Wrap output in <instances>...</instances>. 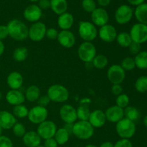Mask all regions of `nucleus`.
Masks as SVG:
<instances>
[{
    "label": "nucleus",
    "instance_id": "nucleus-33",
    "mask_svg": "<svg viewBox=\"0 0 147 147\" xmlns=\"http://www.w3.org/2000/svg\"><path fill=\"white\" fill-rule=\"evenodd\" d=\"M77 117L79 121H88L90 114V111L87 104H81L76 109Z\"/></svg>",
    "mask_w": 147,
    "mask_h": 147
},
{
    "label": "nucleus",
    "instance_id": "nucleus-55",
    "mask_svg": "<svg viewBox=\"0 0 147 147\" xmlns=\"http://www.w3.org/2000/svg\"><path fill=\"white\" fill-rule=\"evenodd\" d=\"M86 147H97L95 144H89L86 145Z\"/></svg>",
    "mask_w": 147,
    "mask_h": 147
},
{
    "label": "nucleus",
    "instance_id": "nucleus-21",
    "mask_svg": "<svg viewBox=\"0 0 147 147\" xmlns=\"http://www.w3.org/2000/svg\"><path fill=\"white\" fill-rule=\"evenodd\" d=\"M23 76L17 71L11 72L7 78V83L11 90H20L23 86Z\"/></svg>",
    "mask_w": 147,
    "mask_h": 147
},
{
    "label": "nucleus",
    "instance_id": "nucleus-15",
    "mask_svg": "<svg viewBox=\"0 0 147 147\" xmlns=\"http://www.w3.org/2000/svg\"><path fill=\"white\" fill-rule=\"evenodd\" d=\"M92 23L96 27H102L109 23V14L108 11L103 7L96 8L91 13Z\"/></svg>",
    "mask_w": 147,
    "mask_h": 147
},
{
    "label": "nucleus",
    "instance_id": "nucleus-57",
    "mask_svg": "<svg viewBox=\"0 0 147 147\" xmlns=\"http://www.w3.org/2000/svg\"><path fill=\"white\" fill-rule=\"evenodd\" d=\"M30 1H32V2H37V1H40V0H30Z\"/></svg>",
    "mask_w": 147,
    "mask_h": 147
},
{
    "label": "nucleus",
    "instance_id": "nucleus-7",
    "mask_svg": "<svg viewBox=\"0 0 147 147\" xmlns=\"http://www.w3.org/2000/svg\"><path fill=\"white\" fill-rule=\"evenodd\" d=\"M57 130V125L54 121L46 120L38 125L36 131L42 139L46 140V139L54 138Z\"/></svg>",
    "mask_w": 147,
    "mask_h": 147
},
{
    "label": "nucleus",
    "instance_id": "nucleus-41",
    "mask_svg": "<svg viewBox=\"0 0 147 147\" xmlns=\"http://www.w3.org/2000/svg\"><path fill=\"white\" fill-rule=\"evenodd\" d=\"M58 34H59V32L57 31L56 29L53 28V27H51V28L47 29L45 37L50 40H57Z\"/></svg>",
    "mask_w": 147,
    "mask_h": 147
},
{
    "label": "nucleus",
    "instance_id": "nucleus-45",
    "mask_svg": "<svg viewBox=\"0 0 147 147\" xmlns=\"http://www.w3.org/2000/svg\"><path fill=\"white\" fill-rule=\"evenodd\" d=\"M114 147H133V144L130 139H121L115 143Z\"/></svg>",
    "mask_w": 147,
    "mask_h": 147
},
{
    "label": "nucleus",
    "instance_id": "nucleus-36",
    "mask_svg": "<svg viewBox=\"0 0 147 147\" xmlns=\"http://www.w3.org/2000/svg\"><path fill=\"white\" fill-rule=\"evenodd\" d=\"M29 113V109L24 104L18 105L14 106L12 110V113L16 118L18 119H24L27 117Z\"/></svg>",
    "mask_w": 147,
    "mask_h": 147
},
{
    "label": "nucleus",
    "instance_id": "nucleus-5",
    "mask_svg": "<svg viewBox=\"0 0 147 147\" xmlns=\"http://www.w3.org/2000/svg\"><path fill=\"white\" fill-rule=\"evenodd\" d=\"M78 34L84 42H92L97 37L98 30L90 22L81 21L78 25Z\"/></svg>",
    "mask_w": 147,
    "mask_h": 147
},
{
    "label": "nucleus",
    "instance_id": "nucleus-19",
    "mask_svg": "<svg viewBox=\"0 0 147 147\" xmlns=\"http://www.w3.org/2000/svg\"><path fill=\"white\" fill-rule=\"evenodd\" d=\"M88 121L91 124V126L94 129H99V128L103 127L107 121L105 112L100 109L93 111L90 112Z\"/></svg>",
    "mask_w": 147,
    "mask_h": 147
},
{
    "label": "nucleus",
    "instance_id": "nucleus-1",
    "mask_svg": "<svg viewBox=\"0 0 147 147\" xmlns=\"http://www.w3.org/2000/svg\"><path fill=\"white\" fill-rule=\"evenodd\" d=\"M9 36L16 41H24L28 37L29 27L24 22L17 19L10 20L7 24Z\"/></svg>",
    "mask_w": 147,
    "mask_h": 147
},
{
    "label": "nucleus",
    "instance_id": "nucleus-26",
    "mask_svg": "<svg viewBox=\"0 0 147 147\" xmlns=\"http://www.w3.org/2000/svg\"><path fill=\"white\" fill-rule=\"evenodd\" d=\"M134 14L139 23L147 25V3L137 6L134 11Z\"/></svg>",
    "mask_w": 147,
    "mask_h": 147
},
{
    "label": "nucleus",
    "instance_id": "nucleus-23",
    "mask_svg": "<svg viewBox=\"0 0 147 147\" xmlns=\"http://www.w3.org/2000/svg\"><path fill=\"white\" fill-rule=\"evenodd\" d=\"M22 141L24 144L27 147H37L40 146L41 144L42 139L37 131H29L24 135Z\"/></svg>",
    "mask_w": 147,
    "mask_h": 147
},
{
    "label": "nucleus",
    "instance_id": "nucleus-28",
    "mask_svg": "<svg viewBox=\"0 0 147 147\" xmlns=\"http://www.w3.org/2000/svg\"><path fill=\"white\" fill-rule=\"evenodd\" d=\"M54 139H55L58 145H65L67 143L70 139V131L65 127L60 128L56 131Z\"/></svg>",
    "mask_w": 147,
    "mask_h": 147
},
{
    "label": "nucleus",
    "instance_id": "nucleus-37",
    "mask_svg": "<svg viewBox=\"0 0 147 147\" xmlns=\"http://www.w3.org/2000/svg\"><path fill=\"white\" fill-rule=\"evenodd\" d=\"M125 71H131L136 67L134 58L131 57H126L122 60L120 65Z\"/></svg>",
    "mask_w": 147,
    "mask_h": 147
},
{
    "label": "nucleus",
    "instance_id": "nucleus-31",
    "mask_svg": "<svg viewBox=\"0 0 147 147\" xmlns=\"http://www.w3.org/2000/svg\"><path fill=\"white\" fill-rule=\"evenodd\" d=\"M136 67L140 70L147 69V51H141L134 57Z\"/></svg>",
    "mask_w": 147,
    "mask_h": 147
},
{
    "label": "nucleus",
    "instance_id": "nucleus-11",
    "mask_svg": "<svg viewBox=\"0 0 147 147\" xmlns=\"http://www.w3.org/2000/svg\"><path fill=\"white\" fill-rule=\"evenodd\" d=\"M131 37L132 41L142 45L147 42V25L136 23L131 27L130 30Z\"/></svg>",
    "mask_w": 147,
    "mask_h": 147
},
{
    "label": "nucleus",
    "instance_id": "nucleus-25",
    "mask_svg": "<svg viewBox=\"0 0 147 147\" xmlns=\"http://www.w3.org/2000/svg\"><path fill=\"white\" fill-rule=\"evenodd\" d=\"M68 7L67 0H50V9L57 15L66 12Z\"/></svg>",
    "mask_w": 147,
    "mask_h": 147
},
{
    "label": "nucleus",
    "instance_id": "nucleus-56",
    "mask_svg": "<svg viewBox=\"0 0 147 147\" xmlns=\"http://www.w3.org/2000/svg\"><path fill=\"white\" fill-rule=\"evenodd\" d=\"M2 131H3V129L1 127V126H0V136H1V135H2Z\"/></svg>",
    "mask_w": 147,
    "mask_h": 147
},
{
    "label": "nucleus",
    "instance_id": "nucleus-46",
    "mask_svg": "<svg viewBox=\"0 0 147 147\" xmlns=\"http://www.w3.org/2000/svg\"><path fill=\"white\" fill-rule=\"evenodd\" d=\"M111 93L115 96H118L121 95L123 92V88L121 86V84H113L111 86Z\"/></svg>",
    "mask_w": 147,
    "mask_h": 147
},
{
    "label": "nucleus",
    "instance_id": "nucleus-58",
    "mask_svg": "<svg viewBox=\"0 0 147 147\" xmlns=\"http://www.w3.org/2000/svg\"><path fill=\"white\" fill-rule=\"evenodd\" d=\"M1 98H2V94H1V91H0V100H1Z\"/></svg>",
    "mask_w": 147,
    "mask_h": 147
},
{
    "label": "nucleus",
    "instance_id": "nucleus-20",
    "mask_svg": "<svg viewBox=\"0 0 147 147\" xmlns=\"http://www.w3.org/2000/svg\"><path fill=\"white\" fill-rule=\"evenodd\" d=\"M6 100L9 105L13 106L23 104L25 102V96L20 90H10L5 96Z\"/></svg>",
    "mask_w": 147,
    "mask_h": 147
},
{
    "label": "nucleus",
    "instance_id": "nucleus-2",
    "mask_svg": "<svg viewBox=\"0 0 147 147\" xmlns=\"http://www.w3.org/2000/svg\"><path fill=\"white\" fill-rule=\"evenodd\" d=\"M94 129L88 121H78L73 123L71 132L77 139L88 140L93 136Z\"/></svg>",
    "mask_w": 147,
    "mask_h": 147
},
{
    "label": "nucleus",
    "instance_id": "nucleus-30",
    "mask_svg": "<svg viewBox=\"0 0 147 147\" xmlns=\"http://www.w3.org/2000/svg\"><path fill=\"white\" fill-rule=\"evenodd\" d=\"M123 111H124V118L131 121L136 122L140 118V112L139 109L134 106H129L123 109Z\"/></svg>",
    "mask_w": 147,
    "mask_h": 147
},
{
    "label": "nucleus",
    "instance_id": "nucleus-29",
    "mask_svg": "<svg viewBox=\"0 0 147 147\" xmlns=\"http://www.w3.org/2000/svg\"><path fill=\"white\" fill-rule=\"evenodd\" d=\"M116 41L121 47H125V48H128L133 42L130 34L126 32H121L120 33H118Z\"/></svg>",
    "mask_w": 147,
    "mask_h": 147
},
{
    "label": "nucleus",
    "instance_id": "nucleus-54",
    "mask_svg": "<svg viewBox=\"0 0 147 147\" xmlns=\"http://www.w3.org/2000/svg\"><path fill=\"white\" fill-rule=\"evenodd\" d=\"M143 123H144V126L147 128V115H146V116H145L144 118Z\"/></svg>",
    "mask_w": 147,
    "mask_h": 147
},
{
    "label": "nucleus",
    "instance_id": "nucleus-4",
    "mask_svg": "<svg viewBox=\"0 0 147 147\" xmlns=\"http://www.w3.org/2000/svg\"><path fill=\"white\" fill-rule=\"evenodd\" d=\"M116 131L121 139H130L136 134V123L126 118H123L116 123Z\"/></svg>",
    "mask_w": 147,
    "mask_h": 147
},
{
    "label": "nucleus",
    "instance_id": "nucleus-44",
    "mask_svg": "<svg viewBox=\"0 0 147 147\" xmlns=\"http://www.w3.org/2000/svg\"><path fill=\"white\" fill-rule=\"evenodd\" d=\"M51 102L50 99L49 98V97L47 96V95H44V96H40V98H38V100H37V103L38 106H42V107H45L47 106H48L50 104V103Z\"/></svg>",
    "mask_w": 147,
    "mask_h": 147
},
{
    "label": "nucleus",
    "instance_id": "nucleus-6",
    "mask_svg": "<svg viewBox=\"0 0 147 147\" xmlns=\"http://www.w3.org/2000/svg\"><path fill=\"white\" fill-rule=\"evenodd\" d=\"M96 47L92 42H83L79 45L78 49V55L81 61L85 63H92L96 57Z\"/></svg>",
    "mask_w": 147,
    "mask_h": 147
},
{
    "label": "nucleus",
    "instance_id": "nucleus-9",
    "mask_svg": "<svg viewBox=\"0 0 147 147\" xmlns=\"http://www.w3.org/2000/svg\"><path fill=\"white\" fill-rule=\"evenodd\" d=\"M115 20L119 24L123 25L128 24L132 20L134 16V10L127 4L119 6L115 11Z\"/></svg>",
    "mask_w": 147,
    "mask_h": 147
},
{
    "label": "nucleus",
    "instance_id": "nucleus-42",
    "mask_svg": "<svg viewBox=\"0 0 147 147\" xmlns=\"http://www.w3.org/2000/svg\"><path fill=\"white\" fill-rule=\"evenodd\" d=\"M12 141L6 136H0V147H13Z\"/></svg>",
    "mask_w": 147,
    "mask_h": 147
},
{
    "label": "nucleus",
    "instance_id": "nucleus-27",
    "mask_svg": "<svg viewBox=\"0 0 147 147\" xmlns=\"http://www.w3.org/2000/svg\"><path fill=\"white\" fill-rule=\"evenodd\" d=\"M25 99L30 102H37L40 96V89L35 85L30 86L26 89L24 93Z\"/></svg>",
    "mask_w": 147,
    "mask_h": 147
},
{
    "label": "nucleus",
    "instance_id": "nucleus-59",
    "mask_svg": "<svg viewBox=\"0 0 147 147\" xmlns=\"http://www.w3.org/2000/svg\"><path fill=\"white\" fill-rule=\"evenodd\" d=\"M37 147H45L44 146H42V145H40V146H37Z\"/></svg>",
    "mask_w": 147,
    "mask_h": 147
},
{
    "label": "nucleus",
    "instance_id": "nucleus-43",
    "mask_svg": "<svg viewBox=\"0 0 147 147\" xmlns=\"http://www.w3.org/2000/svg\"><path fill=\"white\" fill-rule=\"evenodd\" d=\"M128 48H129V52L132 55H136L138 53H139L142 51L141 50H142V46H141V45L139 44V43L134 42H132V43L130 45V46Z\"/></svg>",
    "mask_w": 147,
    "mask_h": 147
},
{
    "label": "nucleus",
    "instance_id": "nucleus-10",
    "mask_svg": "<svg viewBox=\"0 0 147 147\" xmlns=\"http://www.w3.org/2000/svg\"><path fill=\"white\" fill-rule=\"evenodd\" d=\"M47 27L42 22H34L29 27L28 37L33 42H40L45 37Z\"/></svg>",
    "mask_w": 147,
    "mask_h": 147
},
{
    "label": "nucleus",
    "instance_id": "nucleus-48",
    "mask_svg": "<svg viewBox=\"0 0 147 147\" xmlns=\"http://www.w3.org/2000/svg\"><path fill=\"white\" fill-rule=\"evenodd\" d=\"M38 2L39 7L42 10H46L50 8V0H40Z\"/></svg>",
    "mask_w": 147,
    "mask_h": 147
},
{
    "label": "nucleus",
    "instance_id": "nucleus-12",
    "mask_svg": "<svg viewBox=\"0 0 147 147\" xmlns=\"http://www.w3.org/2000/svg\"><path fill=\"white\" fill-rule=\"evenodd\" d=\"M107 78L112 85L121 84L126 78V71L122 68L120 65H112L108 69Z\"/></svg>",
    "mask_w": 147,
    "mask_h": 147
},
{
    "label": "nucleus",
    "instance_id": "nucleus-40",
    "mask_svg": "<svg viewBox=\"0 0 147 147\" xmlns=\"http://www.w3.org/2000/svg\"><path fill=\"white\" fill-rule=\"evenodd\" d=\"M81 7L85 11L90 14L97 8L96 3L94 0H83L81 2Z\"/></svg>",
    "mask_w": 147,
    "mask_h": 147
},
{
    "label": "nucleus",
    "instance_id": "nucleus-24",
    "mask_svg": "<svg viewBox=\"0 0 147 147\" xmlns=\"http://www.w3.org/2000/svg\"><path fill=\"white\" fill-rule=\"evenodd\" d=\"M74 24V17L67 11L59 15L57 25L61 30H70Z\"/></svg>",
    "mask_w": 147,
    "mask_h": 147
},
{
    "label": "nucleus",
    "instance_id": "nucleus-3",
    "mask_svg": "<svg viewBox=\"0 0 147 147\" xmlns=\"http://www.w3.org/2000/svg\"><path fill=\"white\" fill-rule=\"evenodd\" d=\"M47 95L50 100L55 103H65L70 97V93L65 86L60 84L52 85L47 89Z\"/></svg>",
    "mask_w": 147,
    "mask_h": 147
},
{
    "label": "nucleus",
    "instance_id": "nucleus-13",
    "mask_svg": "<svg viewBox=\"0 0 147 147\" xmlns=\"http://www.w3.org/2000/svg\"><path fill=\"white\" fill-rule=\"evenodd\" d=\"M59 115L65 124H73L78 120L76 109L70 104L63 105L59 111Z\"/></svg>",
    "mask_w": 147,
    "mask_h": 147
},
{
    "label": "nucleus",
    "instance_id": "nucleus-49",
    "mask_svg": "<svg viewBox=\"0 0 147 147\" xmlns=\"http://www.w3.org/2000/svg\"><path fill=\"white\" fill-rule=\"evenodd\" d=\"M58 146L59 145L57 144V142H56L54 138H51V139L45 140V147H58Z\"/></svg>",
    "mask_w": 147,
    "mask_h": 147
},
{
    "label": "nucleus",
    "instance_id": "nucleus-38",
    "mask_svg": "<svg viewBox=\"0 0 147 147\" xmlns=\"http://www.w3.org/2000/svg\"><path fill=\"white\" fill-rule=\"evenodd\" d=\"M129 103H130V98L127 94L121 93L116 97V105L121 109H126L127 106H129Z\"/></svg>",
    "mask_w": 147,
    "mask_h": 147
},
{
    "label": "nucleus",
    "instance_id": "nucleus-8",
    "mask_svg": "<svg viewBox=\"0 0 147 147\" xmlns=\"http://www.w3.org/2000/svg\"><path fill=\"white\" fill-rule=\"evenodd\" d=\"M48 117V111L45 107H42L40 106H35L29 110L28 120L34 124H40L47 120Z\"/></svg>",
    "mask_w": 147,
    "mask_h": 147
},
{
    "label": "nucleus",
    "instance_id": "nucleus-52",
    "mask_svg": "<svg viewBox=\"0 0 147 147\" xmlns=\"http://www.w3.org/2000/svg\"><path fill=\"white\" fill-rule=\"evenodd\" d=\"M100 147H114V144L111 142H105L100 144Z\"/></svg>",
    "mask_w": 147,
    "mask_h": 147
},
{
    "label": "nucleus",
    "instance_id": "nucleus-34",
    "mask_svg": "<svg viewBox=\"0 0 147 147\" xmlns=\"http://www.w3.org/2000/svg\"><path fill=\"white\" fill-rule=\"evenodd\" d=\"M13 59L17 62H23L28 57V50L24 47H20L14 50Z\"/></svg>",
    "mask_w": 147,
    "mask_h": 147
},
{
    "label": "nucleus",
    "instance_id": "nucleus-17",
    "mask_svg": "<svg viewBox=\"0 0 147 147\" xmlns=\"http://www.w3.org/2000/svg\"><path fill=\"white\" fill-rule=\"evenodd\" d=\"M57 40L62 47L67 49L73 47L76 42V36L70 30H61L59 32Z\"/></svg>",
    "mask_w": 147,
    "mask_h": 147
},
{
    "label": "nucleus",
    "instance_id": "nucleus-35",
    "mask_svg": "<svg viewBox=\"0 0 147 147\" xmlns=\"http://www.w3.org/2000/svg\"><path fill=\"white\" fill-rule=\"evenodd\" d=\"M134 87L138 93H144L147 92V76H142L138 78L135 82Z\"/></svg>",
    "mask_w": 147,
    "mask_h": 147
},
{
    "label": "nucleus",
    "instance_id": "nucleus-50",
    "mask_svg": "<svg viewBox=\"0 0 147 147\" xmlns=\"http://www.w3.org/2000/svg\"><path fill=\"white\" fill-rule=\"evenodd\" d=\"M126 1H127L128 2H129V4H130L131 5L137 7V6L144 3L145 0H126Z\"/></svg>",
    "mask_w": 147,
    "mask_h": 147
},
{
    "label": "nucleus",
    "instance_id": "nucleus-39",
    "mask_svg": "<svg viewBox=\"0 0 147 147\" xmlns=\"http://www.w3.org/2000/svg\"><path fill=\"white\" fill-rule=\"evenodd\" d=\"M11 129H12V132L14 136L20 138H22L27 132L24 125L22 123H18V122L14 124Z\"/></svg>",
    "mask_w": 147,
    "mask_h": 147
},
{
    "label": "nucleus",
    "instance_id": "nucleus-22",
    "mask_svg": "<svg viewBox=\"0 0 147 147\" xmlns=\"http://www.w3.org/2000/svg\"><path fill=\"white\" fill-rule=\"evenodd\" d=\"M17 122V118L13 115V113L7 111H0V126L3 129L8 130L12 129Z\"/></svg>",
    "mask_w": 147,
    "mask_h": 147
},
{
    "label": "nucleus",
    "instance_id": "nucleus-53",
    "mask_svg": "<svg viewBox=\"0 0 147 147\" xmlns=\"http://www.w3.org/2000/svg\"><path fill=\"white\" fill-rule=\"evenodd\" d=\"M4 50H5V46H4V42H3V41L0 40V57L3 55Z\"/></svg>",
    "mask_w": 147,
    "mask_h": 147
},
{
    "label": "nucleus",
    "instance_id": "nucleus-47",
    "mask_svg": "<svg viewBox=\"0 0 147 147\" xmlns=\"http://www.w3.org/2000/svg\"><path fill=\"white\" fill-rule=\"evenodd\" d=\"M9 36V31L7 25H0V40L3 41Z\"/></svg>",
    "mask_w": 147,
    "mask_h": 147
},
{
    "label": "nucleus",
    "instance_id": "nucleus-16",
    "mask_svg": "<svg viewBox=\"0 0 147 147\" xmlns=\"http://www.w3.org/2000/svg\"><path fill=\"white\" fill-rule=\"evenodd\" d=\"M23 16L24 19L30 22H37L40 21L42 16V10L37 4H30L24 10Z\"/></svg>",
    "mask_w": 147,
    "mask_h": 147
},
{
    "label": "nucleus",
    "instance_id": "nucleus-18",
    "mask_svg": "<svg viewBox=\"0 0 147 147\" xmlns=\"http://www.w3.org/2000/svg\"><path fill=\"white\" fill-rule=\"evenodd\" d=\"M106 121L111 123H117L124 118V111L118 106H112L108 108L105 111Z\"/></svg>",
    "mask_w": 147,
    "mask_h": 147
},
{
    "label": "nucleus",
    "instance_id": "nucleus-51",
    "mask_svg": "<svg viewBox=\"0 0 147 147\" xmlns=\"http://www.w3.org/2000/svg\"><path fill=\"white\" fill-rule=\"evenodd\" d=\"M111 0H97V2L101 7H106L110 4Z\"/></svg>",
    "mask_w": 147,
    "mask_h": 147
},
{
    "label": "nucleus",
    "instance_id": "nucleus-32",
    "mask_svg": "<svg viewBox=\"0 0 147 147\" xmlns=\"http://www.w3.org/2000/svg\"><path fill=\"white\" fill-rule=\"evenodd\" d=\"M91 63L93 67L98 70H103L106 68L109 65V59L104 55H96Z\"/></svg>",
    "mask_w": 147,
    "mask_h": 147
},
{
    "label": "nucleus",
    "instance_id": "nucleus-14",
    "mask_svg": "<svg viewBox=\"0 0 147 147\" xmlns=\"http://www.w3.org/2000/svg\"><path fill=\"white\" fill-rule=\"evenodd\" d=\"M117 34L118 32L116 27L109 24L100 27L98 31V35L100 40L106 43H111L114 42Z\"/></svg>",
    "mask_w": 147,
    "mask_h": 147
}]
</instances>
